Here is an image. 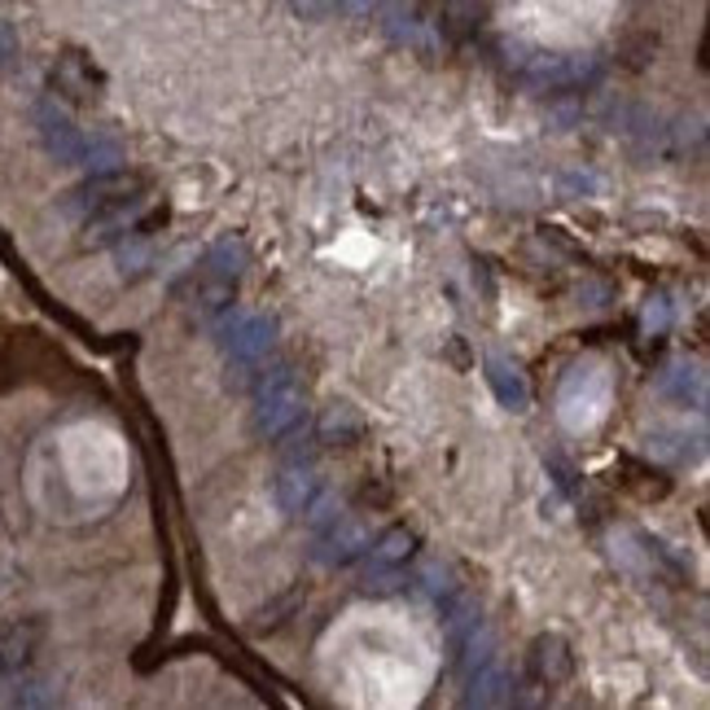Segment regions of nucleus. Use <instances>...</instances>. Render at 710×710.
Here are the masks:
<instances>
[{
    "label": "nucleus",
    "instance_id": "f257e3e1",
    "mask_svg": "<svg viewBox=\"0 0 710 710\" xmlns=\"http://www.w3.org/2000/svg\"><path fill=\"white\" fill-rule=\"evenodd\" d=\"M58 469L67 478V491L80 500V509H105L128 487V447L110 426L80 422L62 430L58 439Z\"/></svg>",
    "mask_w": 710,
    "mask_h": 710
}]
</instances>
